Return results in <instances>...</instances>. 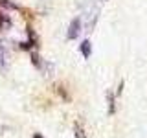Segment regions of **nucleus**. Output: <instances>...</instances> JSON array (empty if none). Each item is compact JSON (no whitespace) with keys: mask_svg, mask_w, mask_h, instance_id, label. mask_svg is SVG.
Segmentation results:
<instances>
[{"mask_svg":"<svg viewBox=\"0 0 147 138\" xmlns=\"http://www.w3.org/2000/svg\"><path fill=\"white\" fill-rule=\"evenodd\" d=\"M79 33H81V18L76 17V18L70 22V26H68L66 37H68V41H74V39H77V37H79Z\"/></svg>","mask_w":147,"mask_h":138,"instance_id":"1","label":"nucleus"},{"mask_svg":"<svg viewBox=\"0 0 147 138\" xmlns=\"http://www.w3.org/2000/svg\"><path fill=\"white\" fill-rule=\"evenodd\" d=\"M85 17H86V30L92 31V30H94V26H96V22H98V18H99V9L94 6L90 11H86Z\"/></svg>","mask_w":147,"mask_h":138,"instance_id":"2","label":"nucleus"},{"mask_svg":"<svg viewBox=\"0 0 147 138\" xmlns=\"http://www.w3.org/2000/svg\"><path fill=\"white\" fill-rule=\"evenodd\" d=\"M81 53L85 59H88L92 55V46H90V41H83L81 43Z\"/></svg>","mask_w":147,"mask_h":138,"instance_id":"3","label":"nucleus"},{"mask_svg":"<svg viewBox=\"0 0 147 138\" xmlns=\"http://www.w3.org/2000/svg\"><path fill=\"white\" fill-rule=\"evenodd\" d=\"M0 70H7V63H6V48L0 43Z\"/></svg>","mask_w":147,"mask_h":138,"instance_id":"4","label":"nucleus"},{"mask_svg":"<svg viewBox=\"0 0 147 138\" xmlns=\"http://www.w3.org/2000/svg\"><path fill=\"white\" fill-rule=\"evenodd\" d=\"M40 72H44L46 76H53V64L52 63H48V61H42V66L39 68Z\"/></svg>","mask_w":147,"mask_h":138,"instance_id":"5","label":"nucleus"},{"mask_svg":"<svg viewBox=\"0 0 147 138\" xmlns=\"http://www.w3.org/2000/svg\"><path fill=\"white\" fill-rule=\"evenodd\" d=\"M114 112H116V101H114V94L109 92V114L112 116Z\"/></svg>","mask_w":147,"mask_h":138,"instance_id":"6","label":"nucleus"},{"mask_svg":"<svg viewBox=\"0 0 147 138\" xmlns=\"http://www.w3.org/2000/svg\"><path fill=\"white\" fill-rule=\"evenodd\" d=\"M42 61H44V59H40L37 52H31V63H33L37 68H40V66H42Z\"/></svg>","mask_w":147,"mask_h":138,"instance_id":"7","label":"nucleus"},{"mask_svg":"<svg viewBox=\"0 0 147 138\" xmlns=\"http://www.w3.org/2000/svg\"><path fill=\"white\" fill-rule=\"evenodd\" d=\"M74 133H76V136H77V138H86V136H85V131L81 129L79 123H76V125H74Z\"/></svg>","mask_w":147,"mask_h":138,"instance_id":"8","label":"nucleus"},{"mask_svg":"<svg viewBox=\"0 0 147 138\" xmlns=\"http://www.w3.org/2000/svg\"><path fill=\"white\" fill-rule=\"evenodd\" d=\"M0 6H4V7H7V9H18L17 4L9 2V0H0Z\"/></svg>","mask_w":147,"mask_h":138,"instance_id":"9","label":"nucleus"},{"mask_svg":"<svg viewBox=\"0 0 147 138\" xmlns=\"http://www.w3.org/2000/svg\"><path fill=\"white\" fill-rule=\"evenodd\" d=\"M4 22L7 24V22H9V18H7V17H4L2 13H0V31H2V28H4Z\"/></svg>","mask_w":147,"mask_h":138,"instance_id":"10","label":"nucleus"},{"mask_svg":"<svg viewBox=\"0 0 147 138\" xmlns=\"http://www.w3.org/2000/svg\"><path fill=\"white\" fill-rule=\"evenodd\" d=\"M33 138H42V136H40V135H35V136H33Z\"/></svg>","mask_w":147,"mask_h":138,"instance_id":"11","label":"nucleus"}]
</instances>
